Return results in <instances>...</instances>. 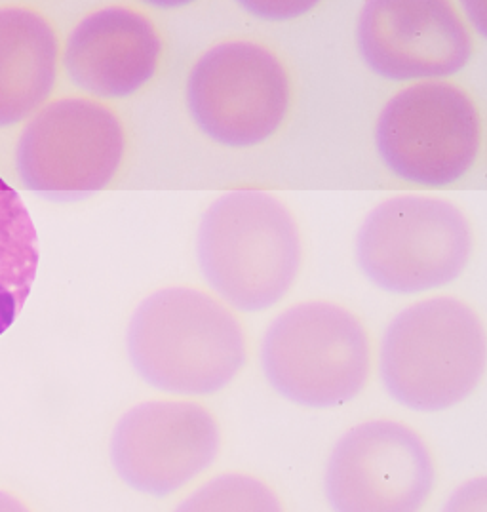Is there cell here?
Returning a JSON list of instances; mask_svg holds the SVG:
<instances>
[{"label": "cell", "instance_id": "1", "mask_svg": "<svg viewBox=\"0 0 487 512\" xmlns=\"http://www.w3.org/2000/svg\"><path fill=\"white\" fill-rule=\"evenodd\" d=\"M126 349L145 383L185 396L225 389L246 362V339L233 313L185 286L156 290L137 305Z\"/></svg>", "mask_w": 487, "mask_h": 512}, {"label": "cell", "instance_id": "2", "mask_svg": "<svg viewBox=\"0 0 487 512\" xmlns=\"http://www.w3.org/2000/svg\"><path fill=\"white\" fill-rule=\"evenodd\" d=\"M301 254L288 206L257 189L215 198L198 225L200 271L215 294L240 311H263L286 296Z\"/></svg>", "mask_w": 487, "mask_h": 512}, {"label": "cell", "instance_id": "3", "mask_svg": "<svg viewBox=\"0 0 487 512\" xmlns=\"http://www.w3.org/2000/svg\"><path fill=\"white\" fill-rule=\"evenodd\" d=\"M486 356V330L476 311L457 297H430L390 320L379 375L398 404L442 412L476 391Z\"/></svg>", "mask_w": 487, "mask_h": 512}, {"label": "cell", "instance_id": "4", "mask_svg": "<svg viewBox=\"0 0 487 512\" xmlns=\"http://www.w3.org/2000/svg\"><path fill=\"white\" fill-rule=\"evenodd\" d=\"M261 366L274 391L293 404L337 408L368 381L370 341L351 311L330 301H307L269 324Z\"/></svg>", "mask_w": 487, "mask_h": 512}, {"label": "cell", "instance_id": "5", "mask_svg": "<svg viewBox=\"0 0 487 512\" xmlns=\"http://www.w3.org/2000/svg\"><path fill=\"white\" fill-rule=\"evenodd\" d=\"M356 261L371 282L394 294L446 286L472 254L465 214L446 198L398 195L377 204L356 233Z\"/></svg>", "mask_w": 487, "mask_h": 512}, {"label": "cell", "instance_id": "6", "mask_svg": "<svg viewBox=\"0 0 487 512\" xmlns=\"http://www.w3.org/2000/svg\"><path fill=\"white\" fill-rule=\"evenodd\" d=\"M124 147V128L109 107L58 99L27 120L16 145V172L27 191L42 197H88L115 178Z\"/></svg>", "mask_w": 487, "mask_h": 512}, {"label": "cell", "instance_id": "7", "mask_svg": "<svg viewBox=\"0 0 487 512\" xmlns=\"http://www.w3.org/2000/svg\"><path fill=\"white\" fill-rule=\"evenodd\" d=\"M482 126L474 101L444 80H423L387 101L375 145L398 178L440 187L463 178L480 151Z\"/></svg>", "mask_w": 487, "mask_h": 512}, {"label": "cell", "instance_id": "8", "mask_svg": "<svg viewBox=\"0 0 487 512\" xmlns=\"http://www.w3.org/2000/svg\"><path fill=\"white\" fill-rule=\"evenodd\" d=\"M290 105L284 65L261 44L227 40L196 60L187 79V107L217 143L252 147L273 136Z\"/></svg>", "mask_w": 487, "mask_h": 512}, {"label": "cell", "instance_id": "9", "mask_svg": "<svg viewBox=\"0 0 487 512\" xmlns=\"http://www.w3.org/2000/svg\"><path fill=\"white\" fill-rule=\"evenodd\" d=\"M434 488V463L410 427L375 419L343 434L324 474L333 512H419Z\"/></svg>", "mask_w": 487, "mask_h": 512}, {"label": "cell", "instance_id": "10", "mask_svg": "<svg viewBox=\"0 0 487 512\" xmlns=\"http://www.w3.org/2000/svg\"><path fill=\"white\" fill-rule=\"evenodd\" d=\"M221 446L214 415L195 402L149 400L118 419L111 461L136 492L166 497L204 473Z\"/></svg>", "mask_w": 487, "mask_h": 512}, {"label": "cell", "instance_id": "11", "mask_svg": "<svg viewBox=\"0 0 487 512\" xmlns=\"http://www.w3.org/2000/svg\"><path fill=\"white\" fill-rule=\"evenodd\" d=\"M356 44L373 73L392 80H440L472 56L467 25L444 0H368Z\"/></svg>", "mask_w": 487, "mask_h": 512}, {"label": "cell", "instance_id": "12", "mask_svg": "<svg viewBox=\"0 0 487 512\" xmlns=\"http://www.w3.org/2000/svg\"><path fill=\"white\" fill-rule=\"evenodd\" d=\"M160 54L162 40L153 21L126 6H107L71 31L63 67L84 92L124 98L153 79Z\"/></svg>", "mask_w": 487, "mask_h": 512}, {"label": "cell", "instance_id": "13", "mask_svg": "<svg viewBox=\"0 0 487 512\" xmlns=\"http://www.w3.org/2000/svg\"><path fill=\"white\" fill-rule=\"evenodd\" d=\"M58 37L27 8H0V128L29 120L58 77Z\"/></svg>", "mask_w": 487, "mask_h": 512}, {"label": "cell", "instance_id": "14", "mask_svg": "<svg viewBox=\"0 0 487 512\" xmlns=\"http://www.w3.org/2000/svg\"><path fill=\"white\" fill-rule=\"evenodd\" d=\"M39 235L18 191L0 178V335L21 313L39 271Z\"/></svg>", "mask_w": 487, "mask_h": 512}, {"label": "cell", "instance_id": "15", "mask_svg": "<svg viewBox=\"0 0 487 512\" xmlns=\"http://www.w3.org/2000/svg\"><path fill=\"white\" fill-rule=\"evenodd\" d=\"M174 512H284L276 493L248 474H221L177 505Z\"/></svg>", "mask_w": 487, "mask_h": 512}, {"label": "cell", "instance_id": "16", "mask_svg": "<svg viewBox=\"0 0 487 512\" xmlns=\"http://www.w3.org/2000/svg\"><path fill=\"white\" fill-rule=\"evenodd\" d=\"M442 512H487V478H472L459 486Z\"/></svg>", "mask_w": 487, "mask_h": 512}, {"label": "cell", "instance_id": "17", "mask_svg": "<svg viewBox=\"0 0 487 512\" xmlns=\"http://www.w3.org/2000/svg\"><path fill=\"white\" fill-rule=\"evenodd\" d=\"M0 512H31L18 497L0 490Z\"/></svg>", "mask_w": 487, "mask_h": 512}]
</instances>
